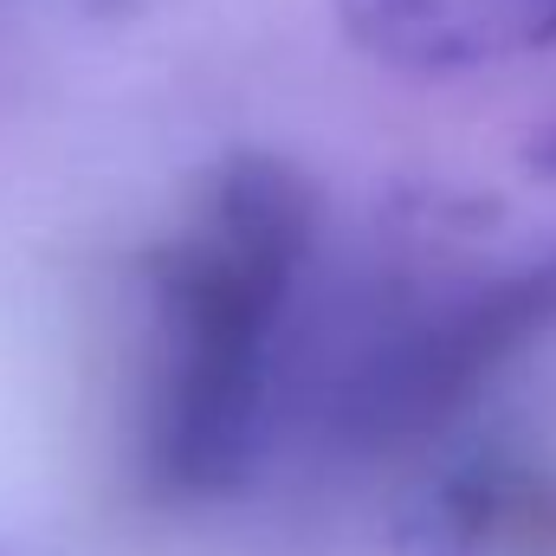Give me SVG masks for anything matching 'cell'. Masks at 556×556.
Listing matches in <instances>:
<instances>
[{
	"label": "cell",
	"instance_id": "6da1fadb",
	"mask_svg": "<svg viewBox=\"0 0 556 556\" xmlns=\"http://www.w3.org/2000/svg\"><path fill=\"white\" fill-rule=\"evenodd\" d=\"M311 188L273 155L214 168L188 227L149 260L142 485L168 505L227 498L266 427L278 324L311 260Z\"/></svg>",
	"mask_w": 556,
	"mask_h": 556
},
{
	"label": "cell",
	"instance_id": "7a4b0ae2",
	"mask_svg": "<svg viewBox=\"0 0 556 556\" xmlns=\"http://www.w3.org/2000/svg\"><path fill=\"white\" fill-rule=\"evenodd\" d=\"M556 330V247L389 324L337 389V433L356 453H402L459 420L492 376Z\"/></svg>",
	"mask_w": 556,
	"mask_h": 556
},
{
	"label": "cell",
	"instance_id": "3957f363",
	"mask_svg": "<svg viewBox=\"0 0 556 556\" xmlns=\"http://www.w3.org/2000/svg\"><path fill=\"white\" fill-rule=\"evenodd\" d=\"M337 13L395 72H479L556 46V0H337Z\"/></svg>",
	"mask_w": 556,
	"mask_h": 556
},
{
	"label": "cell",
	"instance_id": "277c9868",
	"mask_svg": "<svg viewBox=\"0 0 556 556\" xmlns=\"http://www.w3.org/2000/svg\"><path fill=\"white\" fill-rule=\"evenodd\" d=\"M433 531L466 556H556V479L518 459H472L446 472Z\"/></svg>",
	"mask_w": 556,
	"mask_h": 556
},
{
	"label": "cell",
	"instance_id": "5b68a950",
	"mask_svg": "<svg viewBox=\"0 0 556 556\" xmlns=\"http://www.w3.org/2000/svg\"><path fill=\"white\" fill-rule=\"evenodd\" d=\"M531 162H538L544 175H556V124L544 130V142H531Z\"/></svg>",
	"mask_w": 556,
	"mask_h": 556
}]
</instances>
